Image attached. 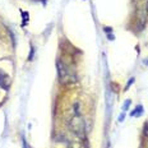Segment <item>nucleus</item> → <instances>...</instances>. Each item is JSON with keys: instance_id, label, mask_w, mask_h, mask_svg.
I'll return each mask as SVG.
<instances>
[{"instance_id": "nucleus-1", "label": "nucleus", "mask_w": 148, "mask_h": 148, "mask_svg": "<svg viewBox=\"0 0 148 148\" xmlns=\"http://www.w3.org/2000/svg\"><path fill=\"white\" fill-rule=\"evenodd\" d=\"M56 66H58V74H59L60 83H63V84H70V83H74L77 81L75 70L73 68L68 66L66 64H64L60 60H58Z\"/></svg>"}, {"instance_id": "nucleus-2", "label": "nucleus", "mask_w": 148, "mask_h": 148, "mask_svg": "<svg viewBox=\"0 0 148 148\" xmlns=\"http://www.w3.org/2000/svg\"><path fill=\"white\" fill-rule=\"evenodd\" d=\"M72 128H73V130L77 134H79V135H82L83 134V130H84V123H83V119H82V116L79 115L78 112H77V115L73 118L72 120Z\"/></svg>"}, {"instance_id": "nucleus-3", "label": "nucleus", "mask_w": 148, "mask_h": 148, "mask_svg": "<svg viewBox=\"0 0 148 148\" xmlns=\"http://www.w3.org/2000/svg\"><path fill=\"white\" fill-rule=\"evenodd\" d=\"M142 112H143V107L137 106V109H135L134 111H132V116H140Z\"/></svg>"}, {"instance_id": "nucleus-4", "label": "nucleus", "mask_w": 148, "mask_h": 148, "mask_svg": "<svg viewBox=\"0 0 148 148\" xmlns=\"http://www.w3.org/2000/svg\"><path fill=\"white\" fill-rule=\"evenodd\" d=\"M129 103H130V100H126V102L124 103V106H123V109H124V110H128V107H129Z\"/></svg>"}]
</instances>
